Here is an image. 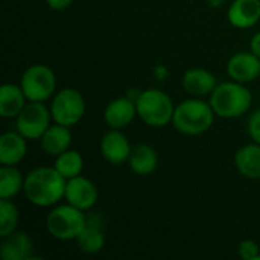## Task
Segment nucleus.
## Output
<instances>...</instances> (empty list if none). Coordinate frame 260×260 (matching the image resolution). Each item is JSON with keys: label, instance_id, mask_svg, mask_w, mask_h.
Listing matches in <instances>:
<instances>
[{"label": "nucleus", "instance_id": "f257e3e1", "mask_svg": "<svg viewBox=\"0 0 260 260\" xmlns=\"http://www.w3.org/2000/svg\"><path fill=\"white\" fill-rule=\"evenodd\" d=\"M67 180L55 168H37L24 178V195L27 201L38 207L56 204L66 193Z\"/></svg>", "mask_w": 260, "mask_h": 260}, {"label": "nucleus", "instance_id": "f03ea898", "mask_svg": "<svg viewBox=\"0 0 260 260\" xmlns=\"http://www.w3.org/2000/svg\"><path fill=\"white\" fill-rule=\"evenodd\" d=\"M253 102L251 91L241 82H222L210 94V105L216 116L222 119H236L244 116Z\"/></svg>", "mask_w": 260, "mask_h": 260}, {"label": "nucleus", "instance_id": "7ed1b4c3", "mask_svg": "<svg viewBox=\"0 0 260 260\" xmlns=\"http://www.w3.org/2000/svg\"><path fill=\"white\" fill-rule=\"evenodd\" d=\"M215 111L210 102L203 99H187L175 107L172 123L175 129L186 136H200L210 129L215 120Z\"/></svg>", "mask_w": 260, "mask_h": 260}, {"label": "nucleus", "instance_id": "20e7f679", "mask_svg": "<svg viewBox=\"0 0 260 260\" xmlns=\"http://www.w3.org/2000/svg\"><path fill=\"white\" fill-rule=\"evenodd\" d=\"M137 116L149 126L161 128L174 119L175 107L169 94L161 90L149 88L140 91L136 99Z\"/></svg>", "mask_w": 260, "mask_h": 260}, {"label": "nucleus", "instance_id": "39448f33", "mask_svg": "<svg viewBox=\"0 0 260 260\" xmlns=\"http://www.w3.org/2000/svg\"><path fill=\"white\" fill-rule=\"evenodd\" d=\"M87 225V218L82 210L72 204L58 206L49 212L46 218L47 232L58 241H76Z\"/></svg>", "mask_w": 260, "mask_h": 260}, {"label": "nucleus", "instance_id": "423d86ee", "mask_svg": "<svg viewBox=\"0 0 260 260\" xmlns=\"http://www.w3.org/2000/svg\"><path fill=\"white\" fill-rule=\"evenodd\" d=\"M20 87L27 101L44 102L55 93L56 78L50 67L44 64H35L24 70L20 79Z\"/></svg>", "mask_w": 260, "mask_h": 260}, {"label": "nucleus", "instance_id": "0eeeda50", "mask_svg": "<svg viewBox=\"0 0 260 260\" xmlns=\"http://www.w3.org/2000/svg\"><path fill=\"white\" fill-rule=\"evenodd\" d=\"M50 113L55 123L64 126H75L85 114V101L75 88H62L58 91L50 104Z\"/></svg>", "mask_w": 260, "mask_h": 260}, {"label": "nucleus", "instance_id": "6e6552de", "mask_svg": "<svg viewBox=\"0 0 260 260\" xmlns=\"http://www.w3.org/2000/svg\"><path fill=\"white\" fill-rule=\"evenodd\" d=\"M50 120H53L50 108L43 102L29 101L17 116V131L27 140H40L50 126Z\"/></svg>", "mask_w": 260, "mask_h": 260}, {"label": "nucleus", "instance_id": "1a4fd4ad", "mask_svg": "<svg viewBox=\"0 0 260 260\" xmlns=\"http://www.w3.org/2000/svg\"><path fill=\"white\" fill-rule=\"evenodd\" d=\"M64 197L69 204H72L73 207L82 212H87L98 203L99 193H98V187L91 180L78 175L75 178L67 180Z\"/></svg>", "mask_w": 260, "mask_h": 260}, {"label": "nucleus", "instance_id": "9d476101", "mask_svg": "<svg viewBox=\"0 0 260 260\" xmlns=\"http://www.w3.org/2000/svg\"><path fill=\"white\" fill-rule=\"evenodd\" d=\"M133 149L126 136L120 129H110L101 140V154L104 160L113 166H119L129 160Z\"/></svg>", "mask_w": 260, "mask_h": 260}, {"label": "nucleus", "instance_id": "9b49d317", "mask_svg": "<svg viewBox=\"0 0 260 260\" xmlns=\"http://www.w3.org/2000/svg\"><path fill=\"white\" fill-rule=\"evenodd\" d=\"M229 76L241 84L251 82L260 75V58L250 52H238L227 62Z\"/></svg>", "mask_w": 260, "mask_h": 260}, {"label": "nucleus", "instance_id": "f8f14e48", "mask_svg": "<svg viewBox=\"0 0 260 260\" xmlns=\"http://www.w3.org/2000/svg\"><path fill=\"white\" fill-rule=\"evenodd\" d=\"M136 116H137L136 101L128 96L111 101L105 107V111H104L105 123L113 129H122L128 126L134 120Z\"/></svg>", "mask_w": 260, "mask_h": 260}, {"label": "nucleus", "instance_id": "ddd939ff", "mask_svg": "<svg viewBox=\"0 0 260 260\" xmlns=\"http://www.w3.org/2000/svg\"><path fill=\"white\" fill-rule=\"evenodd\" d=\"M227 15L232 26L238 29L253 27L260 20V0H233Z\"/></svg>", "mask_w": 260, "mask_h": 260}, {"label": "nucleus", "instance_id": "4468645a", "mask_svg": "<svg viewBox=\"0 0 260 260\" xmlns=\"http://www.w3.org/2000/svg\"><path fill=\"white\" fill-rule=\"evenodd\" d=\"M0 256L3 260H30L34 244L27 233L14 232L5 238H2Z\"/></svg>", "mask_w": 260, "mask_h": 260}, {"label": "nucleus", "instance_id": "2eb2a0df", "mask_svg": "<svg viewBox=\"0 0 260 260\" xmlns=\"http://www.w3.org/2000/svg\"><path fill=\"white\" fill-rule=\"evenodd\" d=\"M26 137H23L18 131H8L0 137V163L6 166L18 165L27 152Z\"/></svg>", "mask_w": 260, "mask_h": 260}, {"label": "nucleus", "instance_id": "dca6fc26", "mask_svg": "<svg viewBox=\"0 0 260 260\" xmlns=\"http://www.w3.org/2000/svg\"><path fill=\"white\" fill-rule=\"evenodd\" d=\"M216 85L218 84L215 75L206 69H200V67L190 69L183 76V88L195 98L212 94Z\"/></svg>", "mask_w": 260, "mask_h": 260}, {"label": "nucleus", "instance_id": "f3484780", "mask_svg": "<svg viewBox=\"0 0 260 260\" xmlns=\"http://www.w3.org/2000/svg\"><path fill=\"white\" fill-rule=\"evenodd\" d=\"M40 142H41L43 151L47 155L58 157L64 151L70 149V145H72L70 128L64 126V125H59V123L50 125L47 128V131L43 134V137L40 139Z\"/></svg>", "mask_w": 260, "mask_h": 260}, {"label": "nucleus", "instance_id": "a211bd4d", "mask_svg": "<svg viewBox=\"0 0 260 260\" xmlns=\"http://www.w3.org/2000/svg\"><path fill=\"white\" fill-rule=\"evenodd\" d=\"M26 94L20 85L5 84L0 88V116L5 119L17 117L26 105Z\"/></svg>", "mask_w": 260, "mask_h": 260}, {"label": "nucleus", "instance_id": "6ab92c4d", "mask_svg": "<svg viewBox=\"0 0 260 260\" xmlns=\"http://www.w3.org/2000/svg\"><path fill=\"white\" fill-rule=\"evenodd\" d=\"M235 165L241 175L250 180H260V145H245L238 149Z\"/></svg>", "mask_w": 260, "mask_h": 260}, {"label": "nucleus", "instance_id": "aec40b11", "mask_svg": "<svg viewBox=\"0 0 260 260\" xmlns=\"http://www.w3.org/2000/svg\"><path fill=\"white\" fill-rule=\"evenodd\" d=\"M128 165L131 168V171L137 175L146 177L151 175L157 166H158V155L155 152V149L149 145H137L128 160Z\"/></svg>", "mask_w": 260, "mask_h": 260}, {"label": "nucleus", "instance_id": "412c9836", "mask_svg": "<svg viewBox=\"0 0 260 260\" xmlns=\"http://www.w3.org/2000/svg\"><path fill=\"white\" fill-rule=\"evenodd\" d=\"M24 187V178L15 166L2 165L0 168V198H14Z\"/></svg>", "mask_w": 260, "mask_h": 260}, {"label": "nucleus", "instance_id": "4be33fe9", "mask_svg": "<svg viewBox=\"0 0 260 260\" xmlns=\"http://www.w3.org/2000/svg\"><path fill=\"white\" fill-rule=\"evenodd\" d=\"M66 180L75 178L82 174L84 169V158L82 155L75 149H67L62 154H59L55 160L53 166Z\"/></svg>", "mask_w": 260, "mask_h": 260}, {"label": "nucleus", "instance_id": "5701e85b", "mask_svg": "<svg viewBox=\"0 0 260 260\" xmlns=\"http://www.w3.org/2000/svg\"><path fill=\"white\" fill-rule=\"evenodd\" d=\"M76 244L79 250L85 254H96L105 245V236L98 225L87 224L81 235L76 238Z\"/></svg>", "mask_w": 260, "mask_h": 260}, {"label": "nucleus", "instance_id": "b1692460", "mask_svg": "<svg viewBox=\"0 0 260 260\" xmlns=\"http://www.w3.org/2000/svg\"><path fill=\"white\" fill-rule=\"evenodd\" d=\"M18 218L20 215L17 206L8 198H2L0 200V238H5L15 232Z\"/></svg>", "mask_w": 260, "mask_h": 260}, {"label": "nucleus", "instance_id": "393cba45", "mask_svg": "<svg viewBox=\"0 0 260 260\" xmlns=\"http://www.w3.org/2000/svg\"><path fill=\"white\" fill-rule=\"evenodd\" d=\"M238 254L244 260H257L259 257V245L254 241H242L238 247Z\"/></svg>", "mask_w": 260, "mask_h": 260}, {"label": "nucleus", "instance_id": "a878e982", "mask_svg": "<svg viewBox=\"0 0 260 260\" xmlns=\"http://www.w3.org/2000/svg\"><path fill=\"white\" fill-rule=\"evenodd\" d=\"M248 134L254 140V143L260 145V108L248 119Z\"/></svg>", "mask_w": 260, "mask_h": 260}, {"label": "nucleus", "instance_id": "bb28decb", "mask_svg": "<svg viewBox=\"0 0 260 260\" xmlns=\"http://www.w3.org/2000/svg\"><path fill=\"white\" fill-rule=\"evenodd\" d=\"M46 3L53 11H64L73 3V0H46Z\"/></svg>", "mask_w": 260, "mask_h": 260}, {"label": "nucleus", "instance_id": "cd10ccee", "mask_svg": "<svg viewBox=\"0 0 260 260\" xmlns=\"http://www.w3.org/2000/svg\"><path fill=\"white\" fill-rule=\"evenodd\" d=\"M250 50L260 58V32H257L256 35H253L251 41H250Z\"/></svg>", "mask_w": 260, "mask_h": 260}, {"label": "nucleus", "instance_id": "c85d7f7f", "mask_svg": "<svg viewBox=\"0 0 260 260\" xmlns=\"http://www.w3.org/2000/svg\"><path fill=\"white\" fill-rule=\"evenodd\" d=\"M154 72H155V75H157V78L163 81V79L166 78V73H168V69H166V67H163V66H158V67H155V70H154Z\"/></svg>", "mask_w": 260, "mask_h": 260}, {"label": "nucleus", "instance_id": "c756f323", "mask_svg": "<svg viewBox=\"0 0 260 260\" xmlns=\"http://www.w3.org/2000/svg\"><path fill=\"white\" fill-rule=\"evenodd\" d=\"M207 2H209V5L213 6V8H218V6H221V5L225 3V0H207Z\"/></svg>", "mask_w": 260, "mask_h": 260}]
</instances>
